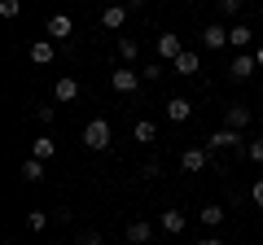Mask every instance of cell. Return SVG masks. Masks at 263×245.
<instances>
[{
	"label": "cell",
	"mask_w": 263,
	"mask_h": 245,
	"mask_svg": "<svg viewBox=\"0 0 263 245\" xmlns=\"http://www.w3.org/2000/svg\"><path fill=\"white\" fill-rule=\"evenodd\" d=\"M84 145L92 153H105L114 145V132H110V118H92V122H84Z\"/></svg>",
	"instance_id": "6da1fadb"
},
{
	"label": "cell",
	"mask_w": 263,
	"mask_h": 245,
	"mask_svg": "<svg viewBox=\"0 0 263 245\" xmlns=\"http://www.w3.org/2000/svg\"><path fill=\"white\" fill-rule=\"evenodd\" d=\"M145 79H141V70H132V66H119V70H110V88L119 96H132L136 88H141Z\"/></svg>",
	"instance_id": "7a4b0ae2"
},
{
	"label": "cell",
	"mask_w": 263,
	"mask_h": 245,
	"mask_svg": "<svg viewBox=\"0 0 263 245\" xmlns=\"http://www.w3.org/2000/svg\"><path fill=\"white\" fill-rule=\"evenodd\" d=\"M211 167V149H197V145H189L184 153H180V171L184 175H197V171Z\"/></svg>",
	"instance_id": "3957f363"
},
{
	"label": "cell",
	"mask_w": 263,
	"mask_h": 245,
	"mask_svg": "<svg viewBox=\"0 0 263 245\" xmlns=\"http://www.w3.org/2000/svg\"><path fill=\"white\" fill-rule=\"evenodd\" d=\"M154 53H158V62H167V66H171V62L184 53V48H180V35H176V31H162V35L154 39Z\"/></svg>",
	"instance_id": "277c9868"
},
{
	"label": "cell",
	"mask_w": 263,
	"mask_h": 245,
	"mask_svg": "<svg viewBox=\"0 0 263 245\" xmlns=\"http://www.w3.org/2000/svg\"><path fill=\"white\" fill-rule=\"evenodd\" d=\"M206 149H211V153H228V149H241V132H233V127H219V132H211Z\"/></svg>",
	"instance_id": "5b68a950"
},
{
	"label": "cell",
	"mask_w": 263,
	"mask_h": 245,
	"mask_svg": "<svg viewBox=\"0 0 263 245\" xmlns=\"http://www.w3.org/2000/svg\"><path fill=\"white\" fill-rule=\"evenodd\" d=\"M44 35H48V39H66V35H75V18H70V13H53V18L44 22Z\"/></svg>",
	"instance_id": "8992f818"
},
{
	"label": "cell",
	"mask_w": 263,
	"mask_h": 245,
	"mask_svg": "<svg viewBox=\"0 0 263 245\" xmlns=\"http://www.w3.org/2000/svg\"><path fill=\"white\" fill-rule=\"evenodd\" d=\"M158 228H162L167 236H180V232L189 228V215H184V210H162V215H158Z\"/></svg>",
	"instance_id": "52a82bcc"
},
{
	"label": "cell",
	"mask_w": 263,
	"mask_h": 245,
	"mask_svg": "<svg viewBox=\"0 0 263 245\" xmlns=\"http://www.w3.org/2000/svg\"><path fill=\"white\" fill-rule=\"evenodd\" d=\"M250 118H254V114H250V105H241V101H237V105H228L224 127H233V132H246V127H250Z\"/></svg>",
	"instance_id": "ba28073f"
},
{
	"label": "cell",
	"mask_w": 263,
	"mask_h": 245,
	"mask_svg": "<svg viewBox=\"0 0 263 245\" xmlns=\"http://www.w3.org/2000/svg\"><path fill=\"white\" fill-rule=\"evenodd\" d=\"M228 44V27L224 22H206L202 27V48H224Z\"/></svg>",
	"instance_id": "9c48e42d"
},
{
	"label": "cell",
	"mask_w": 263,
	"mask_h": 245,
	"mask_svg": "<svg viewBox=\"0 0 263 245\" xmlns=\"http://www.w3.org/2000/svg\"><path fill=\"white\" fill-rule=\"evenodd\" d=\"M189 118H193L189 96H167V122H189Z\"/></svg>",
	"instance_id": "30bf717a"
},
{
	"label": "cell",
	"mask_w": 263,
	"mask_h": 245,
	"mask_svg": "<svg viewBox=\"0 0 263 245\" xmlns=\"http://www.w3.org/2000/svg\"><path fill=\"white\" fill-rule=\"evenodd\" d=\"M57 57V39H35V44H31V62H35V66H48V62H53Z\"/></svg>",
	"instance_id": "8fae6325"
},
{
	"label": "cell",
	"mask_w": 263,
	"mask_h": 245,
	"mask_svg": "<svg viewBox=\"0 0 263 245\" xmlns=\"http://www.w3.org/2000/svg\"><path fill=\"white\" fill-rule=\"evenodd\" d=\"M254 70H259V62H254V53H237V62L228 66V75H233L237 84H241V79H250Z\"/></svg>",
	"instance_id": "7c38bea8"
},
{
	"label": "cell",
	"mask_w": 263,
	"mask_h": 245,
	"mask_svg": "<svg viewBox=\"0 0 263 245\" xmlns=\"http://www.w3.org/2000/svg\"><path fill=\"white\" fill-rule=\"evenodd\" d=\"M75 96H79V79H70V75H62V79H57V84H53V101H62V105H70V101H75Z\"/></svg>",
	"instance_id": "4fadbf2b"
},
{
	"label": "cell",
	"mask_w": 263,
	"mask_h": 245,
	"mask_svg": "<svg viewBox=\"0 0 263 245\" xmlns=\"http://www.w3.org/2000/svg\"><path fill=\"white\" fill-rule=\"evenodd\" d=\"M149 241H154V228L145 219H132L127 223V245H149Z\"/></svg>",
	"instance_id": "5bb4252c"
},
{
	"label": "cell",
	"mask_w": 263,
	"mask_h": 245,
	"mask_svg": "<svg viewBox=\"0 0 263 245\" xmlns=\"http://www.w3.org/2000/svg\"><path fill=\"white\" fill-rule=\"evenodd\" d=\"M171 75H197V53H193V48H184V53H180L176 57V62H171Z\"/></svg>",
	"instance_id": "9a60e30c"
},
{
	"label": "cell",
	"mask_w": 263,
	"mask_h": 245,
	"mask_svg": "<svg viewBox=\"0 0 263 245\" xmlns=\"http://www.w3.org/2000/svg\"><path fill=\"white\" fill-rule=\"evenodd\" d=\"M31 158H40V162L57 158V140L53 136H35V140H31Z\"/></svg>",
	"instance_id": "2e32d148"
},
{
	"label": "cell",
	"mask_w": 263,
	"mask_h": 245,
	"mask_svg": "<svg viewBox=\"0 0 263 245\" xmlns=\"http://www.w3.org/2000/svg\"><path fill=\"white\" fill-rule=\"evenodd\" d=\"M123 22H127V5H110V9L101 13V27L105 31H123Z\"/></svg>",
	"instance_id": "e0dca14e"
},
{
	"label": "cell",
	"mask_w": 263,
	"mask_h": 245,
	"mask_svg": "<svg viewBox=\"0 0 263 245\" xmlns=\"http://www.w3.org/2000/svg\"><path fill=\"white\" fill-rule=\"evenodd\" d=\"M228 44H233V48H250L254 44V31L246 27V22H233V27H228Z\"/></svg>",
	"instance_id": "ac0fdd59"
},
{
	"label": "cell",
	"mask_w": 263,
	"mask_h": 245,
	"mask_svg": "<svg viewBox=\"0 0 263 245\" xmlns=\"http://www.w3.org/2000/svg\"><path fill=\"white\" fill-rule=\"evenodd\" d=\"M132 140H136V145H154V140H158V122L141 118L136 127H132Z\"/></svg>",
	"instance_id": "d6986e66"
},
{
	"label": "cell",
	"mask_w": 263,
	"mask_h": 245,
	"mask_svg": "<svg viewBox=\"0 0 263 245\" xmlns=\"http://www.w3.org/2000/svg\"><path fill=\"white\" fill-rule=\"evenodd\" d=\"M114 48H119V57L127 62V66L141 57V44H136V35H119V44H114Z\"/></svg>",
	"instance_id": "ffe728a7"
},
{
	"label": "cell",
	"mask_w": 263,
	"mask_h": 245,
	"mask_svg": "<svg viewBox=\"0 0 263 245\" xmlns=\"http://www.w3.org/2000/svg\"><path fill=\"white\" fill-rule=\"evenodd\" d=\"M167 70H171L167 62H145V66H141V79H145V84H158V79L167 75Z\"/></svg>",
	"instance_id": "44dd1931"
},
{
	"label": "cell",
	"mask_w": 263,
	"mask_h": 245,
	"mask_svg": "<svg viewBox=\"0 0 263 245\" xmlns=\"http://www.w3.org/2000/svg\"><path fill=\"white\" fill-rule=\"evenodd\" d=\"M22 179H27V184H40V179H44V162L27 158V162H22Z\"/></svg>",
	"instance_id": "7402d4cb"
},
{
	"label": "cell",
	"mask_w": 263,
	"mask_h": 245,
	"mask_svg": "<svg viewBox=\"0 0 263 245\" xmlns=\"http://www.w3.org/2000/svg\"><path fill=\"white\" fill-rule=\"evenodd\" d=\"M197 215H202V223H206V228H219V223H224V206H202V210H197Z\"/></svg>",
	"instance_id": "603a6c76"
},
{
	"label": "cell",
	"mask_w": 263,
	"mask_h": 245,
	"mask_svg": "<svg viewBox=\"0 0 263 245\" xmlns=\"http://www.w3.org/2000/svg\"><path fill=\"white\" fill-rule=\"evenodd\" d=\"M215 9L224 13V18H233V22H237V13L246 9V0H215Z\"/></svg>",
	"instance_id": "cb8c5ba5"
},
{
	"label": "cell",
	"mask_w": 263,
	"mask_h": 245,
	"mask_svg": "<svg viewBox=\"0 0 263 245\" xmlns=\"http://www.w3.org/2000/svg\"><path fill=\"white\" fill-rule=\"evenodd\" d=\"M27 228H31V232H44V228H48V215H44V210H31V215H27Z\"/></svg>",
	"instance_id": "d4e9b609"
},
{
	"label": "cell",
	"mask_w": 263,
	"mask_h": 245,
	"mask_svg": "<svg viewBox=\"0 0 263 245\" xmlns=\"http://www.w3.org/2000/svg\"><path fill=\"white\" fill-rule=\"evenodd\" d=\"M22 13V0H0V18H18Z\"/></svg>",
	"instance_id": "484cf974"
},
{
	"label": "cell",
	"mask_w": 263,
	"mask_h": 245,
	"mask_svg": "<svg viewBox=\"0 0 263 245\" xmlns=\"http://www.w3.org/2000/svg\"><path fill=\"white\" fill-rule=\"evenodd\" d=\"M75 245H105V241H101V232H92V228H84V232L75 236Z\"/></svg>",
	"instance_id": "4316f807"
},
{
	"label": "cell",
	"mask_w": 263,
	"mask_h": 245,
	"mask_svg": "<svg viewBox=\"0 0 263 245\" xmlns=\"http://www.w3.org/2000/svg\"><path fill=\"white\" fill-rule=\"evenodd\" d=\"M35 118H40V122H44V127H48V122L57 118V110H53V105H35Z\"/></svg>",
	"instance_id": "83f0119b"
},
{
	"label": "cell",
	"mask_w": 263,
	"mask_h": 245,
	"mask_svg": "<svg viewBox=\"0 0 263 245\" xmlns=\"http://www.w3.org/2000/svg\"><path fill=\"white\" fill-rule=\"evenodd\" d=\"M246 158H250V162H263V140H250V145H246Z\"/></svg>",
	"instance_id": "f1b7e54d"
},
{
	"label": "cell",
	"mask_w": 263,
	"mask_h": 245,
	"mask_svg": "<svg viewBox=\"0 0 263 245\" xmlns=\"http://www.w3.org/2000/svg\"><path fill=\"white\" fill-rule=\"evenodd\" d=\"M250 201H254V206L263 210V175H259V179H254V184H250Z\"/></svg>",
	"instance_id": "f546056e"
},
{
	"label": "cell",
	"mask_w": 263,
	"mask_h": 245,
	"mask_svg": "<svg viewBox=\"0 0 263 245\" xmlns=\"http://www.w3.org/2000/svg\"><path fill=\"white\" fill-rule=\"evenodd\" d=\"M158 171H162L158 162H145V167H141V179H158Z\"/></svg>",
	"instance_id": "4dcf8cb0"
},
{
	"label": "cell",
	"mask_w": 263,
	"mask_h": 245,
	"mask_svg": "<svg viewBox=\"0 0 263 245\" xmlns=\"http://www.w3.org/2000/svg\"><path fill=\"white\" fill-rule=\"evenodd\" d=\"M197 245H228V241H224V236H202Z\"/></svg>",
	"instance_id": "1f68e13d"
},
{
	"label": "cell",
	"mask_w": 263,
	"mask_h": 245,
	"mask_svg": "<svg viewBox=\"0 0 263 245\" xmlns=\"http://www.w3.org/2000/svg\"><path fill=\"white\" fill-rule=\"evenodd\" d=\"M254 62H259V70H263V44H259V48H254Z\"/></svg>",
	"instance_id": "d6a6232c"
},
{
	"label": "cell",
	"mask_w": 263,
	"mask_h": 245,
	"mask_svg": "<svg viewBox=\"0 0 263 245\" xmlns=\"http://www.w3.org/2000/svg\"><path fill=\"white\" fill-rule=\"evenodd\" d=\"M127 5H132V9H141V5H145V0H127Z\"/></svg>",
	"instance_id": "836d02e7"
},
{
	"label": "cell",
	"mask_w": 263,
	"mask_h": 245,
	"mask_svg": "<svg viewBox=\"0 0 263 245\" xmlns=\"http://www.w3.org/2000/svg\"><path fill=\"white\" fill-rule=\"evenodd\" d=\"M259 13H263V0H259Z\"/></svg>",
	"instance_id": "e575fe53"
},
{
	"label": "cell",
	"mask_w": 263,
	"mask_h": 245,
	"mask_svg": "<svg viewBox=\"0 0 263 245\" xmlns=\"http://www.w3.org/2000/svg\"><path fill=\"white\" fill-rule=\"evenodd\" d=\"M5 245H13V241H5Z\"/></svg>",
	"instance_id": "d590c367"
}]
</instances>
